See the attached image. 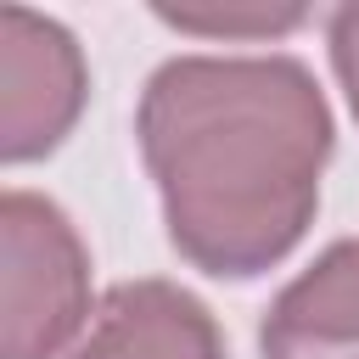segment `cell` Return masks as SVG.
I'll list each match as a JSON object with an SVG mask.
<instances>
[{
	"label": "cell",
	"mask_w": 359,
	"mask_h": 359,
	"mask_svg": "<svg viewBox=\"0 0 359 359\" xmlns=\"http://www.w3.org/2000/svg\"><path fill=\"white\" fill-rule=\"evenodd\" d=\"M135 135L196 269L247 280L303 241L331 157V107L303 62L174 56L146 79Z\"/></svg>",
	"instance_id": "obj_1"
},
{
	"label": "cell",
	"mask_w": 359,
	"mask_h": 359,
	"mask_svg": "<svg viewBox=\"0 0 359 359\" xmlns=\"http://www.w3.org/2000/svg\"><path fill=\"white\" fill-rule=\"evenodd\" d=\"M0 353L6 359H67L84 337L90 303V258L79 230L50 196L6 191L0 196Z\"/></svg>",
	"instance_id": "obj_2"
},
{
	"label": "cell",
	"mask_w": 359,
	"mask_h": 359,
	"mask_svg": "<svg viewBox=\"0 0 359 359\" xmlns=\"http://www.w3.org/2000/svg\"><path fill=\"white\" fill-rule=\"evenodd\" d=\"M84 50L28 6H0V157L34 163L62 146L84 112Z\"/></svg>",
	"instance_id": "obj_3"
},
{
	"label": "cell",
	"mask_w": 359,
	"mask_h": 359,
	"mask_svg": "<svg viewBox=\"0 0 359 359\" xmlns=\"http://www.w3.org/2000/svg\"><path fill=\"white\" fill-rule=\"evenodd\" d=\"M67 359H224V337L202 297L174 280H118Z\"/></svg>",
	"instance_id": "obj_4"
},
{
	"label": "cell",
	"mask_w": 359,
	"mask_h": 359,
	"mask_svg": "<svg viewBox=\"0 0 359 359\" xmlns=\"http://www.w3.org/2000/svg\"><path fill=\"white\" fill-rule=\"evenodd\" d=\"M264 359H359V236L331 241L258 325Z\"/></svg>",
	"instance_id": "obj_5"
},
{
	"label": "cell",
	"mask_w": 359,
	"mask_h": 359,
	"mask_svg": "<svg viewBox=\"0 0 359 359\" xmlns=\"http://www.w3.org/2000/svg\"><path fill=\"white\" fill-rule=\"evenodd\" d=\"M157 17L180 34H213V39H258V34H286L297 28L309 11L286 6V11H174V6H157Z\"/></svg>",
	"instance_id": "obj_6"
},
{
	"label": "cell",
	"mask_w": 359,
	"mask_h": 359,
	"mask_svg": "<svg viewBox=\"0 0 359 359\" xmlns=\"http://www.w3.org/2000/svg\"><path fill=\"white\" fill-rule=\"evenodd\" d=\"M325 39H331V67H337V79H342V90H348V107H353V118H359V6L331 11Z\"/></svg>",
	"instance_id": "obj_7"
}]
</instances>
